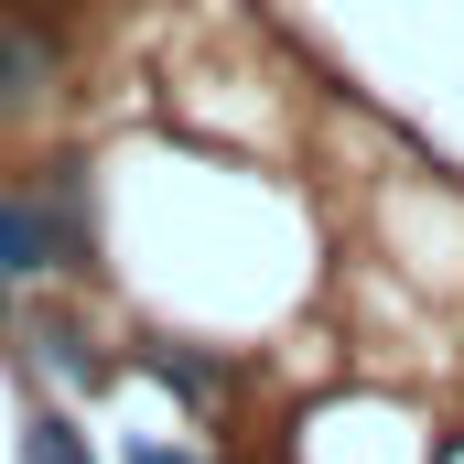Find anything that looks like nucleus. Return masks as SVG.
Segmentation results:
<instances>
[{
    "mask_svg": "<svg viewBox=\"0 0 464 464\" xmlns=\"http://www.w3.org/2000/svg\"><path fill=\"white\" fill-rule=\"evenodd\" d=\"M87 162H44L33 184H0V281H54V270H87Z\"/></svg>",
    "mask_w": 464,
    "mask_h": 464,
    "instance_id": "nucleus-1",
    "label": "nucleus"
},
{
    "mask_svg": "<svg viewBox=\"0 0 464 464\" xmlns=\"http://www.w3.org/2000/svg\"><path fill=\"white\" fill-rule=\"evenodd\" d=\"M54 76H65L54 22H44V11H22V0H0V119L44 109V98H54Z\"/></svg>",
    "mask_w": 464,
    "mask_h": 464,
    "instance_id": "nucleus-2",
    "label": "nucleus"
},
{
    "mask_svg": "<svg viewBox=\"0 0 464 464\" xmlns=\"http://www.w3.org/2000/svg\"><path fill=\"white\" fill-rule=\"evenodd\" d=\"M33 335H44V356H54V378H65V389H98V378H109V356H98V335H87L76 314H44Z\"/></svg>",
    "mask_w": 464,
    "mask_h": 464,
    "instance_id": "nucleus-3",
    "label": "nucleus"
},
{
    "mask_svg": "<svg viewBox=\"0 0 464 464\" xmlns=\"http://www.w3.org/2000/svg\"><path fill=\"white\" fill-rule=\"evenodd\" d=\"M22 464H98V443H87L65 411H33V421H22Z\"/></svg>",
    "mask_w": 464,
    "mask_h": 464,
    "instance_id": "nucleus-4",
    "label": "nucleus"
},
{
    "mask_svg": "<svg viewBox=\"0 0 464 464\" xmlns=\"http://www.w3.org/2000/svg\"><path fill=\"white\" fill-rule=\"evenodd\" d=\"M140 367H151L162 389H184V400H217V389H227V378H217L195 346H140Z\"/></svg>",
    "mask_w": 464,
    "mask_h": 464,
    "instance_id": "nucleus-5",
    "label": "nucleus"
},
{
    "mask_svg": "<svg viewBox=\"0 0 464 464\" xmlns=\"http://www.w3.org/2000/svg\"><path fill=\"white\" fill-rule=\"evenodd\" d=\"M130 464H206V454H184V443H130Z\"/></svg>",
    "mask_w": 464,
    "mask_h": 464,
    "instance_id": "nucleus-6",
    "label": "nucleus"
},
{
    "mask_svg": "<svg viewBox=\"0 0 464 464\" xmlns=\"http://www.w3.org/2000/svg\"><path fill=\"white\" fill-rule=\"evenodd\" d=\"M11 324H22V303H11V281H0V346H11Z\"/></svg>",
    "mask_w": 464,
    "mask_h": 464,
    "instance_id": "nucleus-7",
    "label": "nucleus"
}]
</instances>
